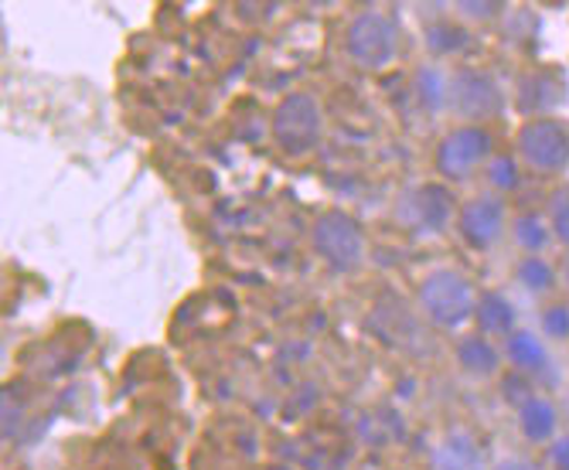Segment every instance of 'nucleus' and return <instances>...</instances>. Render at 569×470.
Here are the masks:
<instances>
[{
    "label": "nucleus",
    "mask_w": 569,
    "mask_h": 470,
    "mask_svg": "<svg viewBox=\"0 0 569 470\" xmlns=\"http://www.w3.org/2000/svg\"><path fill=\"white\" fill-rule=\"evenodd\" d=\"M475 283L457 270H433L420 283V307L437 328H460L475 318L478 310Z\"/></svg>",
    "instance_id": "obj_1"
},
{
    "label": "nucleus",
    "mask_w": 569,
    "mask_h": 470,
    "mask_svg": "<svg viewBox=\"0 0 569 470\" xmlns=\"http://www.w3.org/2000/svg\"><path fill=\"white\" fill-rule=\"evenodd\" d=\"M325 137V110L315 92H287L273 113V140L280 150L303 157Z\"/></svg>",
    "instance_id": "obj_2"
},
{
    "label": "nucleus",
    "mask_w": 569,
    "mask_h": 470,
    "mask_svg": "<svg viewBox=\"0 0 569 470\" xmlns=\"http://www.w3.org/2000/svg\"><path fill=\"white\" fill-rule=\"evenodd\" d=\"M345 51L358 69H389L399 56V28L382 11H361L345 31Z\"/></svg>",
    "instance_id": "obj_3"
},
{
    "label": "nucleus",
    "mask_w": 569,
    "mask_h": 470,
    "mask_svg": "<svg viewBox=\"0 0 569 470\" xmlns=\"http://www.w3.org/2000/svg\"><path fill=\"white\" fill-rule=\"evenodd\" d=\"M310 246L338 273H351L366 263V232L348 212H325L310 229Z\"/></svg>",
    "instance_id": "obj_4"
},
{
    "label": "nucleus",
    "mask_w": 569,
    "mask_h": 470,
    "mask_svg": "<svg viewBox=\"0 0 569 470\" xmlns=\"http://www.w3.org/2000/svg\"><path fill=\"white\" fill-rule=\"evenodd\" d=\"M450 110L463 120V127H481L485 120L505 110V96L488 69H457L450 76Z\"/></svg>",
    "instance_id": "obj_5"
},
{
    "label": "nucleus",
    "mask_w": 569,
    "mask_h": 470,
    "mask_svg": "<svg viewBox=\"0 0 569 470\" xmlns=\"http://www.w3.org/2000/svg\"><path fill=\"white\" fill-rule=\"evenodd\" d=\"M519 157L532 174H562L569 168V127L552 117H536L519 130Z\"/></svg>",
    "instance_id": "obj_6"
},
{
    "label": "nucleus",
    "mask_w": 569,
    "mask_h": 470,
    "mask_svg": "<svg viewBox=\"0 0 569 470\" xmlns=\"http://www.w3.org/2000/svg\"><path fill=\"white\" fill-rule=\"evenodd\" d=\"M491 153V133L485 127H457L437 147V171L447 181H468Z\"/></svg>",
    "instance_id": "obj_7"
},
{
    "label": "nucleus",
    "mask_w": 569,
    "mask_h": 470,
    "mask_svg": "<svg viewBox=\"0 0 569 470\" xmlns=\"http://www.w3.org/2000/svg\"><path fill=\"white\" fill-rule=\"evenodd\" d=\"M399 219L412 232L437 236L443 232L457 216H453V194L443 184H417L399 198Z\"/></svg>",
    "instance_id": "obj_8"
},
{
    "label": "nucleus",
    "mask_w": 569,
    "mask_h": 470,
    "mask_svg": "<svg viewBox=\"0 0 569 470\" xmlns=\"http://www.w3.org/2000/svg\"><path fill=\"white\" fill-rule=\"evenodd\" d=\"M460 236L475 249H491L505 236V204L491 194L471 198L468 204L457 212Z\"/></svg>",
    "instance_id": "obj_9"
},
{
    "label": "nucleus",
    "mask_w": 569,
    "mask_h": 470,
    "mask_svg": "<svg viewBox=\"0 0 569 470\" xmlns=\"http://www.w3.org/2000/svg\"><path fill=\"white\" fill-rule=\"evenodd\" d=\"M433 463H437V470H485L488 467L485 450L478 447V440L471 433H450L437 447Z\"/></svg>",
    "instance_id": "obj_10"
},
{
    "label": "nucleus",
    "mask_w": 569,
    "mask_h": 470,
    "mask_svg": "<svg viewBox=\"0 0 569 470\" xmlns=\"http://www.w3.org/2000/svg\"><path fill=\"white\" fill-rule=\"evenodd\" d=\"M556 423H559V412L549 399L532 396L529 402L519 406V427L532 443H546L556 437Z\"/></svg>",
    "instance_id": "obj_11"
},
{
    "label": "nucleus",
    "mask_w": 569,
    "mask_h": 470,
    "mask_svg": "<svg viewBox=\"0 0 569 470\" xmlns=\"http://www.w3.org/2000/svg\"><path fill=\"white\" fill-rule=\"evenodd\" d=\"M562 99V79L552 72H532L522 79V113H546Z\"/></svg>",
    "instance_id": "obj_12"
},
{
    "label": "nucleus",
    "mask_w": 569,
    "mask_h": 470,
    "mask_svg": "<svg viewBox=\"0 0 569 470\" xmlns=\"http://www.w3.org/2000/svg\"><path fill=\"white\" fill-rule=\"evenodd\" d=\"M505 358L515 364L519 372H539L546 369V348L532 331H511L505 341Z\"/></svg>",
    "instance_id": "obj_13"
},
{
    "label": "nucleus",
    "mask_w": 569,
    "mask_h": 470,
    "mask_svg": "<svg viewBox=\"0 0 569 470\" xmlns=\"http://www.w3.org/2000/svg\"><path fill=\"white\" fill-rule=\"evenodd\" d=\"M475 321L485 334H511L515 328V307L508 303V297L501 293H485L478 300V310H475Z\"/></svg>",
    "instance_id": "obj_14"
},
{
    "label": "nucleus",
    "mask_w": 569,
    "mask_h": 470,
    "mask_svg": "<svg viewBox=\"0 0 569 470\" xmlns=\"http://www.w3.org/2000/svg\"><path fill=\"white\" fill-rule=\"evenodd\" d=\"M457 358H460V364H463V369H468L471 376H491V372H498V361H501L498 348H495L488 338H481V334L463 338V341L457 344Z\"/></svg>",
    "instance_id": "obj_15"
},
{
    "label": "nucleus",
    "mask_w": 569,
    "mask_h": 470,
    "mask_svg": "<svg viewBox=\"0 0 569 470\" xmlns=\"http://www.w3.org/2000/svg\"><path fill=\"white\" fill-rule=\"evenodd\" d=\"M511 236H515V242H519L526 252H542L546 246H549V236H552V229H549V222L542 219V216H522V219H515V229H511Z\"/></svg>",
    "instance_id": "obj_16"
},
{
    "label": "nucleus",
    "mask_w": 569,
    "mask_h": 470,
    "mask_svg": "<svg viewBox=\"0 0 569 470\" xmlns=\"http://www.w3.org/2000/svg\"><path fill=\"white\" fill-rule=\"evenodd\" d=\"M549 229L559 242L569 246V188H559L549 198Z\"/></svg>",
    "instance_id": "obj_17"
},
{
    "label": "nucleus",
    "mask_w": 569,
    "mask_h": 470,
    "mask_svg": "<svg viewBox=\"0 0 569 470\" xmlns=\"http://www.w3.org/2000/svg\"><path fill=\"white\" fill-rule=\"evenodd\" d=\"M552 277H556V270L546 263V259H539V256H529V259H522V267H519V280H522L529 290H549V287H552Z\"/></svg>",
    "instance_id": "obj_18"
},
{
    "label": "nucleus",
    "mask_w": 569,
    "mask_h": 470,
    "mask_svg": "<svg viewBox=\"0 0 569 470\" xmlns=\"http://www.w3.org/2000/svg\"><path fill=\"white\" fill-rule=\"evenodd\" d=\"M420 96L430 102V107H443L450 96V82L440 69H423L420 72Z\"/></svg>",
    "instance_id": "obj_19"
},
{
    "label": "nucleus",
    "mask_w": 569,
    "mask_h": 470,
    "mask_svg": "<svg viewBox=\"0 0 569 470\" xmlns=\"http://www.w3.org/2000/svg\"><path fill=\"white\" fill-rule=\"evenodd\" d=\"M488 181L498 188V191H508L519 184V164L511 161V157H495L488 164Z\"/></svg>",
    "instance_id": "obj_20"
},
{
    "label": "nucleus",
    "mask_w": 569,
    "mask_h": 470,
    "mask_svg": "<svg viewBox=\"0 0 569 470\" xmlns=\"http://www.w3.org/2000/svg\"><path fill=\"white\" fill-rule=\"evenodd\" d=\"M542 324L552 338H569V307L556 303L542 313Z\"/></svg>",
    "instance_id": "obj_21"
},
{
    "label": "nucleus",
    "mask_w": 569,
    "mask_h": 470,
    "mask_svg": "<svg viewBox=\"0 0 569 470\" xmlns=\"http://www.w3.org/2000/svg\"><path fill=\"white\" fill-rule=\"evenodd\" d=\"M549 460H552V470H569V437H556L552 440Z\"/></svg>",
    "instance_id": "obj_22"
},
{
    "label": "nucleus",
    "mask_w": 569,
    "mask_h": 470,
    "mask_svg": "<svg viewBox=\"0 0 569 470\" xmlns=\"http://www.w3.org/2000/svg\"><path fill=\"white\" fill-rule=\"evenodd\" d=\"M495 470H536L529 460H522V457H505Z\"/></svg>",
    "instance_id": "obj_23"
},
{
    "label": "nucleus",
    "mask_w": 569,
    "mask_h": 470,
    "mask_svg": "<svg viewBox=\"0 0 569 470\" xmlns=\"http://www.w3.org/2000/svg\"><path fill=\"white\" fill-rule=\"evenodd\" d=\"M559 273H562V280H566V287H569V252H566V259H562V267H559Z\"/></svg>",
    "instance_id": "obj_24"
}]
</instances>
